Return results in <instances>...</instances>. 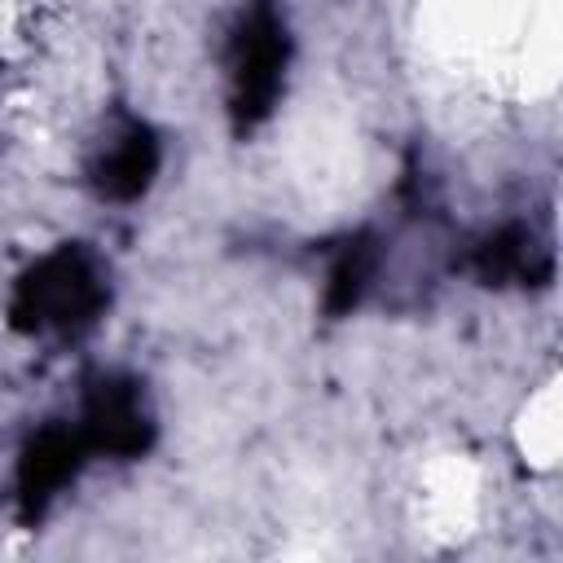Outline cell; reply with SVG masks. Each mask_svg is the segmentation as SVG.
Here are the masks:
<instances>
[{"mask_svg":"<svg viewBox=\"0 0 563 563\" xmlns=\"http://www.w3.org/2000/svg\"><path fill=\"white\" fill-rule=\"evenodd\" d=\"M466 273L479 286L506 290V286H550L554 282V251L550 242L523 224V220H506L497 229H484L471 246H466Z\"/></svg>","mask_w":563,"mask_h":563,"instance_id":"6","label":"cell"},{"mask_svg":"<svg viewBox=\"0 0 563 563\" xmlns=\"http://www.w3.org/2000/svg\"><path fill=\"white\" fill-rule=\"evenodd\" d=\"M110 308V273L84 242H62L31 260L9 290V325L18 334H88Z\"/></svg>","mask_w":563,"mask_h":563,"instance_id":"1","label":"cell"},{"mask_svg":"<svg viewBox=\"0 0 563 563\" xmlns=\"http://www.w3.org/2000/svg\"><path fill=\"white\" fill-rule=\"evenodd\" d=\"M229 119L233 132H255L282 101L290 70V26L277 0H246L229 31Z\"/></svg>","mask_w":563,"mask_h":563,"instance_id":"2","label":"cell"},{"mask_svg":"<svg viewBox=\"0 0 563 563\" xmlns=\"http://www.w3.org/2000/svg\"><path fill=\"white\" fill-rule=\"evenodd\" d=\"M75 427L92 457H114V462L145 457L158 440V418L145 383L119 369H101L84 383Z\"/></svg>","mask_w":563,"mask_h":563,"instance_id":"3","label":"cell"},{"mask_svg":"<svg viewBox=\"0 0 563 563\" xmlns=\"http://www.w3.org/2000/svg\"><path fill=\"white\" fill-rule=\"evenodd\" d=\"M163 167V141L158 132L136 119V114H119L114 123H106V132L97 136V145L88 150V185L101 202H136L150 194V185L158 180Z\"/></svg>","mask_w":563,"mask_h":563,"instance_id":"5","label":"cell"},{"mask_svg":"<svg viewBox=\"0 0 563 563\" xmlns=\"http://www.w3.org/2000/svg\"><path fill=\"white\" fill-rule=\"evenodd\" d=\"M88 444L79 435L75 422H44L35 427L13 462V501H18V519L22 523H40L57 497L79 479V471L88 466Z\"/></svg>","mask_w":563,"mask_h":563,"instance_id":"4","label":"cell"},{"mask_svg":"<svg viewBox=\"0 0 563 563\" xmlns=\"http://www.w3.org/2000/svg\"><path fill=\"white\" fill-rule=\"evenodd\" d=\"M383 268V238L374 229H356L347 233L325 264V282H321V308L325 317H352L365 295L374 290Z\"/></svg>","mask_w":563,"mask_h":563,"instance_id":"7","label":"cell"}]
</instances>
